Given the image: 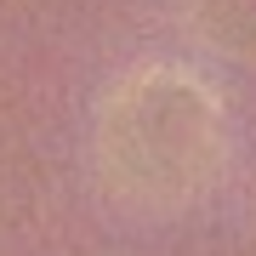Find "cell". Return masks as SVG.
Instances as JSON below:
<instances>
[{
  "label": "cell",
  "instance_id": "cell-3",
  "mask_svg": "<svg viewBox=\"0 0 256 256\" xmlns=\"http://www.w3.org/2000/svg\"><path fill=\"white\" fill-rule=\"evenodd\" d=\"M250 222H256V205H250Z\"/></svg>",
  "mask_w": 256,
  "mask_h": 256
},
{
  "label": "cell",
  "instance_id": "cell-1",
  "mask_svg": "<svg viewBox=\"0 0 256 256\" xmlns=\"http://www.w3.org/2000/svg\"><path fill=\"white\" fill-rule=\"evenodd\" d=\"M222 148V102L188 68H142L120 80L97 126L108 188L142 210H171L194 200L216 176Z\"/></svg>",
  "mask_w": 256,
  "mask_h": 256
},
{
  "label": "cell",
  "instance_id": "cell-2",
  "mask_svg": "<svg viewBox=\"0 0 256 256\" xmlns=\"http://www.w3.org/2000/svg\"><path fill=\"white\" fill-rule=\"evenodd\" d=\"M182 6H188L194 34L210 52L256 63V0H182Z\"/></svg>",
  "mask_w": 256,
  "mask_h": 256
}]
</instances>
